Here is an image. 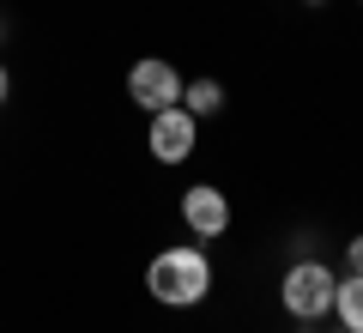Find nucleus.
<instances>
[{
	"mask_svg": "<svg viewBox=\"0 0 363 333\" xmlns=\"http://www.w3.org/2000/svg\"><path fill=\"white\" fill-rule=\"evenodd\" d=\"M212 285H218V273H212V255L200 243H169L145 261V291L164 309H200Z\"/></svg>",
	"mask_w": 363,
	"mask_h": 333,
	"instance_id": "1",
	"label": "nucleus"
},
{
	"mask_svg": "<svg viewBox=\"0 0 363 333\" xmlns=\"http://www.w3.org/2000/svg\"><path fill=\"white\" fill-rule=\"evenodd\" d=\"M333 285H339V273L327 267L321 255H297L285 267V279H279V309H285L297 327H321V321L333 315Z\"/></svg>",
	"mask_w": 363,
	"mask_h": 333,
	"instance_id": "2",
	"label": "nucleus"
},
{
	"mask_svg": "<svg viewBox=\"0 0 363 333\" xmlns=\"http://www.w3.org/2000/svg\"><path fill=\"white\" fill-rule=\"evenodd\" d=\"M182 85L188 79L176 73V61H164V55H145V61L128 67V97L140 116H157V109H176L182 103Z\"/></svg>",
	"mask_w": 363,
	"mask_h": 333,
	"instance_id": "3",
	"label": "nucleus"
},
{
	"mask_svg": "<svg viewBox=\"0 0 363 333\" xmlns=\"http://www.w3.org/2000/svg\"><path fill=\"white\" fill-rule=\"evenodd\" d=\"M200 146V121L188 116V109H157V116H145V152L157 158V164H188Z\"/></svg>",
	"mask_w": 363,
	"mask_h": 333,
	"instance_id": "4",
	"label": "nucleus"
},
{
	"mask_svg": "<svg viewBox=\"0 0 363 333\" xmlns=\"http://www.w3.org/2000/svg\"><path fill=\"white\" fill-rule=\"evenodd\" d=\"M182 231L194 236V243H218L230 231V194L218 182H194V188H182Z\"/></svg>",
	"mask_w": 363,
	"mask_h": 333,
	"instance_id": "5",
	"label": "nucleus"
},
{
	"mask_svg": "<svg viewBox=\"0 0 363 333\" xmlns=\"http://www.w3.org/2000/svg\"><path fill=\"white\" fill-rule=\"evenodd\" d=\"M327 321H339L345 333H363V273H339V285H333V315Z\"/></svg>",
	"mask_w": 363,
	"mask_h": 333,
	"instance_id": "6",
	"label": "nucleus"
},
{
	"mask_svg": "<svg viewBox=\"0 0 363 333\" xmlns=\"http://www.w3.org/2000/svg\"><path fill=\"white\" fill-rule=\"evenodd\" d=\"M182 109H188L194 121L218 116V109H224V85H218V79H188V85H182Z\"/></svg>",
	"mask_w": 363,
	"mask_h": 333,
	"instance_id": "7",
	"label": "nucleus"
},
{
	"mask_svg": "<svg viewBox=\"0 0 363 333\" xmlns=\"http://www.w3.org/2000/svg\"><path fill=\"white\" fill-rule=\"evenodd\" d=\"M339 261H345V273H363V231L351 236L345 249H339Z\"/></svg>",
	"mask_w": 363,
	"mask_h": 333,
	"instance_id": "8",
	"label": "nucleus"
},
{
	"mask_svg": "<svg viewBox=\"0 0 363 333\" xmlns=\"http://www.w3.org/2000/svg\"><path fill=\"white\" fill-rule=\"evenodd\" d=\"M6 103H13V67L0 61V109H6Z\"/></svg>",
	"mask_w": 363,
	"mask_h": 333,
	"instance_id": "9",
	"label": "nucleus"
},
{
	"mask_svg": "<svg viewBox=\"0 0 363 333\" xmlns=\"http://www.w3.org/2000/svg\"><path fill=\"white\" fill-rule=\"evenodd\" d=\"M303 6H309V13H315V6H327V0H303Z\"/></svg>",
	"mask_w": 363,
	"mask_h": 333,
	"instance_id": "10",
	"label": "nucleus"
},
{
	"mask_svg": "<svg viewBox=\"0 0 363 333\" xmlns=\"http://www.w3.org/2000/svg\"><path fill=\"white\" fill-rule=\"evenodd\" d=\"M0 43H6V13H0Z\"/></svg>",
	"mask_w": 363,
	"mask_h": 333,
	"instance_id": "11",
	"label": "nucleus"
},
{
	"mask_svg": "<svg viewBox=\"0 0 363 333\" xmlns=\"http://www.w3.org/2000/svg\"><path fill=\"white\" fill-rule=\"evenodd\" d=\"M333 333H345V327H333Z\"/></svg>",
	"mask_w": 363,
	"mask_h": 333,
	"instance_id": "12",
	"label": "nucleus"
},
{
	"mask_svg": "<svg viewBox=\"0 0 363 333\" xmlns=\"http://www.w3.org/2000/svg\"><path fill=\"white\" fill-rule=\"evenodd\" d=\"M357 6H363V0H357Z\"/></svg>",
	"mask_w": 363,
	"mask_h": 333,
	"instance_id": "13",
	"label": "nucleus"
}]
</instances>
